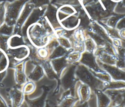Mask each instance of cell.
I'll list each match as a JSON object with an SVG mask.
<instances>
[{"instance_id": "1", "label": "cell", "mask_w": 125, "mask_h": 107, "mask_svg": "<svg viewBox=\"0 0 125 107\" xmlns=\"http://www.w3.org/2000/svg\"><path fill=\"white\" fill-rule=\"evenodd\" d=\"M78 75L83 82L90 86L91 87H97L98 86L101 84L100 81H99L88 73L84 74V75L83 74H79Z\"/></svg>"}, {"instance_id": "2", "label": "cell", "mask_w": 125, "mask_h": 107, "mask_svg": "<svg viewBox=\"0 0 125 107\" xmlns=\"http://www.w3.org/2000/svg\"><path fill=\"white\" fill-rule=\"evenodd\" d=\"M97 94L99 100V107H107L110 102L109 98L100 91H98Z\"/></svg>"}, {"instance_id": "3", "label": "cell", "mask_w": 125, "mask_h": 107, "mask_svg": "<svg viewBox=\"0 0 125 107\" xmlns=\"http://www.w3.org/2000/svg\"><path fill=\"white\" fill-rule=\"evenodd\" d=\"M80 96L82 101L83 102L86 101L89 97V90L88 87L86 85H83L79 89Z\"/></svg>"}, {"instance_id": "4", "label": "cell", "mask_w": 125, "mask_h": 107, "mask_svg": "<svg viewBox=\"0 0 125 107\" xmlns=\"http://www.w3.org/2000/svg\"><path fill=\"white\" fill-rule=\"evenodd\" d=\"M72 74L68 73L62 79V86L64 88L67 89L72 86L73 83V78Z\"/></svg>"}, {"instance_id": "5", "label": "cell", "mask_w": 125, "mask_h": 107, "mask_svg": "<svg viewBox=\"0 0 125 107\" xmlns=\"http://www.w3.org/2000/svg\"><path fill=\"white\" fill-rule=\"evenodd\" d=\"M125 87V82L123 81L109 82L106 85L105 87L108 88H117Z\"/></svg>"}, {"instance_id": "6", "label": "cell", "mask_w": 125, "mask_h": 107, "mask_svg": "<svg viewBox=\"0 0 125 107\" xmlns=\"http://www.w3.org/2000/svg\"><path fill=\"white\" fill-rule=\"evenodd\" d=\"M75 101V99L73 98H67L62 101L61 107H72Z\"/></svg>"}, {"instance_id": "7", "label": "cell", "mask_w": 125, "mask_h": 107, "mask_svg": "<svg viewBox=\"0 0 125 107\" xmlns=\"http://www.w3.org/2000/svg\"><path fill=\"white\" fill-rule=\"evenodd\" d=\"M123 107L122 106H118V107Z\"/></svg>"}, {"instance_id": "8", "label": "cell", "mask_w": 125, "mask_h": 107, "mask_svg": "<svg viewBox=\"0 0 125 107\" xmlns=\"http://www.w3.org/2000/svg\"></svg>"}]
</instances>
